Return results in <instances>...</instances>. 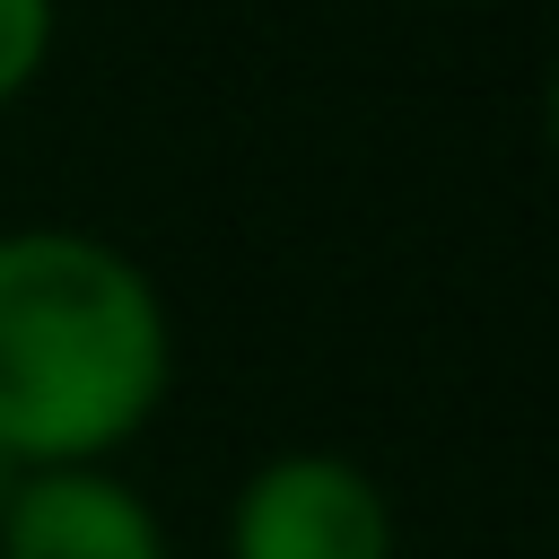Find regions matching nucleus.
<instances>
[{"label": "nucleus", "instance_id": "obj_1", "mask_svg": "<svg viewBox=\"0 0 559 559\" xmlns=\"http://www.w3.org/2000/svg\"><path fill=\"white\" fill-rule=\"evenodd\" d=\"M175 393L157 271L61 218L0 227V472L114 463Z\"/></svg>", "mask_w": 559, "mask_h": 559}, {"label": "nucleus", "instance_id": "obj_2", "mask_svg": "<svg viewBox=\"0 0 559 559\" xmlns=\"http://www.w3.org/2000/svg\"><path fill=\"white\" fill-rule=\"evenodd\" d=\"M227 559H393L402 524L384 480L341 445H280L245 463L218 524Z\"/></svg>", "mask_w": 559, "mask_h": 559}, {"label": "nucleus", "instance_id": "obj_3", "mask_svg": "<svg viewBox=\"0 0 559 559\" xmlns=\"http://www.w3.org/2000/svg\"><path fill=\"white\" fill-rule=\"evenodd\" d=\"M0 559H175V533L122 463H35L0 480Z\"/></svg>", "mask_w": 559, "mask_h": 559}, {"label": "nucleus", "instance_id": "obj_4", "mask_svg": "<svg viewBox=\"0 0 559 559\" xmlns=\"http://www.w3.org/2000/svg\"><path fill=\"white\" fill-rule=\"evenodd\" d=\"M61 52V0H0V114L44 87Z\"/></svg>", "mask_w": 559, "mask_h": 559}, {"label": "nucleus", "instance_id": "obj_5", "mask_svg": "<svg viewBox=\"0 0 559 559\" xmlns=\"http://www.w3.org/2000/svg\"><path fill=\"white\" fill-rule=\"evenodd\" d=\"M437 9H489V0H437Z\"/></svg>", "mask_w": 559, "mask_h": 559}]
</instances>
